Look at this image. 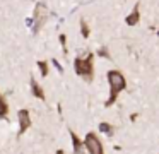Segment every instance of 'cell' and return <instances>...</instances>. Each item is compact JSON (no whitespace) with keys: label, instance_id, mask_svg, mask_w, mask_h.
<instances>
[{"label":"cell","instance_id":"obj_5","mask_svg":"<svg viewBox=\"0 0 159 154\" xmlns=\"http://www.w3.org/2000/svg\"><path fill=\"white\" fill-rule=\"evenodd\" d=\"M17 118H19V135H22V133L26 132V130L31 127V118H29V111L28 110H19L17 113Z\"/></svg>","mask_w":159,"mask_h":154},{"label":"cell","instance_id":"obj_4","mask_svg":"<svg viewBox=\"0 0 159 154\" xmlns=\"http://www.w3.org/2000/svg\"><path fill=\"white\" fill-rule=\"evenodd\" d=\"M84 147L89 151V154H104L103 144H101V140L96 137V133H93V132H89V133L86 135V140H84Z\"/></svg>","mask_w":159,"mask_h":154},{"label":"cell","instance_id":"obj_8","mask_svg":"<svg viewBox=\"0 0 159 154\" xmlns=\"http://www.w3.org/2000/svg\"><path fill=\"white\" fill-rule=\"evenodd\" d=\"M137 22H139V10H137V7H135L134 12L127 17V24L128 26H134V24H137Z\"/></svg>","mask_w":159,"mask_h":154},{"label":"cell","instance_id":"obj_12","mask_svg":"<svg viewBox=\"0 0 159 154\" xmlns=\"http://www.w3.org/2000/svg\"><path fill=\"white\" fill-rule=\"evenodd\" d=\"M80 33H82V36L84 38H87L89 36V27H87V24H86V21H80Z\"/></svg>","mask_w":159,"mask_h":154},{"label":"cell","instance_id":"obj_10","mask_svg":"<svg viewBox=\"0 0 159 154\" xmlns=\"http://www.w3.org/2000/svg\"><path fill=\"white\" fill-rule=\"evenodd\" d=\"M38 67H39L41 75H43V77H46V75H48V63H46L45 60H39V62H38Z\"/></svg>","mask_w":159,"mask_h":154},{"label":"cell","instance_id":"obj_1","mask_svg":"<svg viewBox=\"0 0 159 154\" xmlns=\"http://www.w3.org/2000/svg\"><path fill=\"white\" fill-rule=\"evenodd\" d=\"M108 82H110V99L106 101V106H111L115 99L118 98V92H121L127 87V82H125V77L121 75V72L118 70L108 72Z\"/></svg>","mask_w":159,"mask_h":154},{"label":"cell","instance_id":"obj_14","mask_svg":"<svg viewBox=\"0 0 159 154\" xmlns=\"http://www.w3.org/2000/svg\"><path fill=\"white\" fill-rule=\"evenodd\" d=\"M52 63L55 65V67H57V70H58L60 74H62V72H63V67H62V65L58 63V60H52Z\"/></svg>","mask_w":159,"mask_h":154},{"label":"cell","instance_id":"obj_6","mask_svg":"<svg viewBox=\"0 0 159 154\" xmlns=\"http://www.w3.org/2000/svg\"><path fill=\"white\" fill-rule=\"evenodd\" d=\"M70 137H72V146H74V154H84V144L80 142V139L75 135L74 132H70Z\"/></svg>","mask_w":159,"mask_h":154},{"label":"cell","instance_id":"obj_11","mask_svg":"<svg viewBox=\"0 0 159 154\" xmlns=\"http://www.w3.org/2000/svg\"><path fill=\"white\" fill-rule=\"evenodd\" d=\"M99 130H101L103 133H108V135H111V133H113V128H111V125H110V123H106V122L99 123Z\"/></svg>","mask_w":159,"mask_h":154},{"label":"cell","instance_id":"obj_2","mask_svg":"<svg viewBox=\"0 0 159 154\" xmlns=\"http://www.w3.org/2000/svg\"><path fill=\"white\" fill-rule=\"evenodd\" d=\"M74 67H75V72L84 77L87 82L93 81V72H94V67H93V55L87 53L86 58H75L74 62Z\"/></svg>","mask_w":159,"mask_h":154},{"label":"cell","instance_id":"obj_9","mask_svg":"<svg viewBox=\"0 0 159 154\" xmlns=\"http://www.w3.org/2000/svg\"><path fill=\"white\" fill-rule=\"evenodd\" d=\"M9 113V108H7V103H5V99L0 96V118H5Z\"/></svg>","mask_w":159,"mask_h":154},{"label":"cell","instance_id":"obj_15","mask_svg":"<svg viewBox=\"0 0 159 154\" xmlns=\"http://www.w3.org/2000/svg\"><path fill=\"white\" fill-rule=\"evenodd\" d=\"M58 40H60V43H62V46L65 48V34H60V36H58Z\"/></svg>","mask_w":159,"mask_h":154},{"label":"cell","instance_id":"obj_3","mask_svg":"<svg viewBox=\"0 0 159 154\" xmlns=\"http://www.w3.org/2000/svg\"><path fill=\"white\" fill-rule=\"evenodd\" d=\"M46 19H48V7H46V3L43 2H38L34 7V10H33V34H38L39 29L43 27V24L46 22Z\"/></svg>","mask_w":159,"mask_h":154},{"label":"cell","instance_id":"obj_16","mask_svg":"<svg viewBox=\"0 0 159 154\" xmlns=\"http://www.w3.org/2000/svg\"><path fill=\"white\" fill-rule=\"evenodd\" d=\"M57 154H63V151H57Z\"/></svg>","mask_w":159,"mask_h":154},{"label":"cell","instance_id":"obj_13","mask_svg":"<svg viewBox=\"0 0 159 154\" xmlns=\"http://www.w3.org/2000/svg\"><path fill=\"white\" fill-rule=\"evenodd\" d=\"M98 55H101V57H104V58H110V55H108L106 48H99V51H98Z\"/></svg>","mask_w":159,"mask_h":154},{"label":"cell","instance_id":"obj_7","mask_svg":"<svg viewBox=\"0 0 159 154\" xmlns=\"http://www.w3.org/2000/svg\"><path fill=\"white\" fill-rule=\"evenodd\" d=\"M31 91H33V96H36L38 99H45V92H43L41 86H39L34 79H31Z\"/></svg>","mask_w":159,"mask_h":154}]
</instances>
